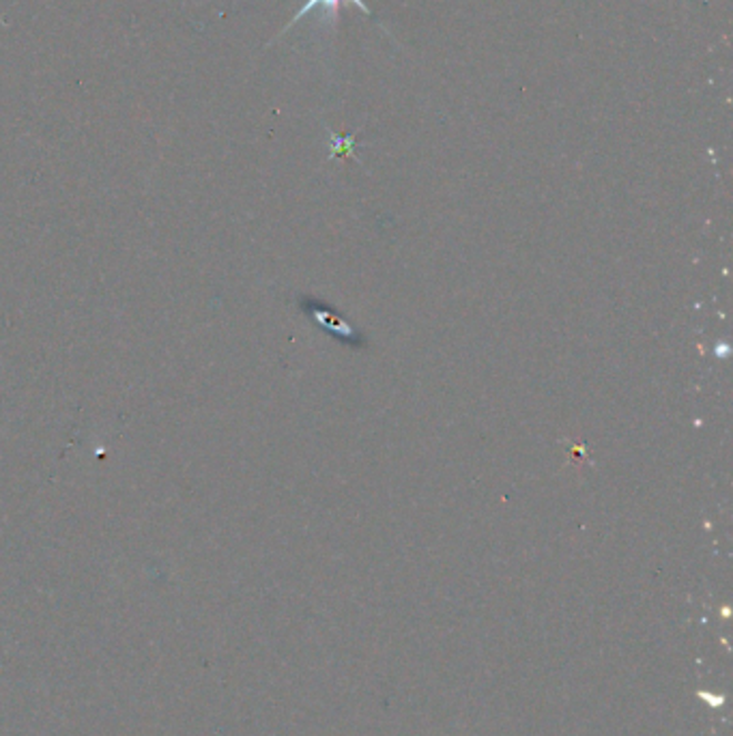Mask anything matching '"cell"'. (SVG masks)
Here are the masks:
<instances>
[{
  "label": "cell",
  "mask_w": 733,
  "mask_h": 736,
  "mask_svg": "<svg viewBox=\"0 0 733 736\" xmlns=\"http://www.w3.org/2000/svg\"><path fill=\"white\" fill-rule=\"evenodd\" d=\"M340 2H342V0H308V2H305V4L301 7L300 11H298V16H293V20H291V22L287 24V29H291V27H293L295 22H300L303 16H308V13H310L312 9H317L319 4H321V7H323V9L328 11V13H330V16H333V11H335V9L340 7ZM349 2H353V4H358V7H360V9L364 11V13H366V16H372L364 0H349ZM287 29H284V31H287Z\"/></svg>",
  "instance_id": "6da1fadb"
}]
</instances>
